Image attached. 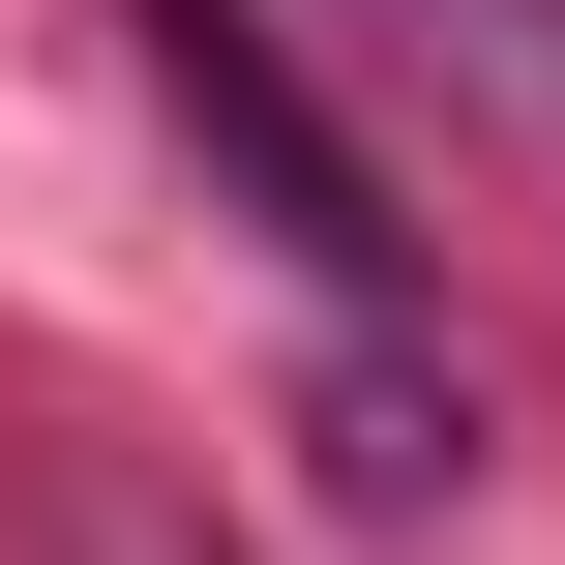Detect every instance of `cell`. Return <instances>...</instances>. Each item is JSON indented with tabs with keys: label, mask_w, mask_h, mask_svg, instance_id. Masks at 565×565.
Returning a JSON list of instances; mask_svg holds the SVG:
<instances>
[{
	"label": "cell",
	"mask_w": 565,
	"mask_h": 565,
	"mask_svg": "<svg viewBox=\"0 0 565 565\" xmlns=\"http://www.w3.org/2000/svg\"><path fill=\"white\" fill-rule=\"evenodd\" d=\"M149 30V89H179V149H238V209L328 268V298H417V179H387V119H328V60H298V0H119Z\"/></svg>",
	"instance_id": "cell-1"
},
{
	"label": "cell",
	"mask_w": 565,
	"mask_h": 565,
	"mask_svg": "<svg viewBox=\"0 0 565 565\" xmlns=\"http://www.w3.org/2000/svg\"><path fill=\"white\" fill-rule=\"evenodd\" d=\"M298 447H328V507H387V536L477 477V387L417 358V298H328V358H298Z\"/></svg>",
	"instance_id": "cell-2"
},
{
	"label": "cell",
	"mask_w": 565,
	"mask_h": 565,
	"mask_svg": "<svg viewBox=\"0 0 565 565\" xmlns=\"http://www.w3.org/2000/svg\"><path fill=\"white\" fill-rule=\"evenodd\" d=\"M298 30H358L417 119H477V149L565 209V0H298Z\"/></svg>",
	"instance_id": "cell-3"
},
{
	"label": "cell",
	"mask_w": 565,
	"mask_h": 565,
	"mask_svg": "<svg viewBox=\"0 0 565 565\" xmlns=\"http://www.w3.org/2000/svg\"><path fill=\"white\" fill-rule=\"evenodd\" d=\"M30 565H238L149 447H89V417H30Z\"/></svg>",
	"instance_id": "cell-4"
}]
</instances>
